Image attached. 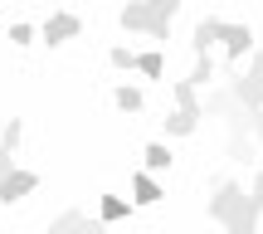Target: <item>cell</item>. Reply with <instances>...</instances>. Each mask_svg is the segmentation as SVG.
<instances>
[{
    "instance_id": "1",
    "label": "cell",
    "mask_w": 263,
    "mask_h": 234,
    "mask_svg": "<svg viewBox=\"0 0 263 234\" xmlns=\"http://www.w3.org/2000/svg\"><path fill=\"white\" fill-rule=\"evenodd\" d=\"M180 0H127L122 5V29L132 34H151V39H166L171 34V15H176Z\"/></svg>"
},
{
    "instance_id": "2",
    "label": "cell",
    "mask_w": 263,
    "mask_h": 234,
    "mask_svg": "<svg viewBox=\"0 0 263 234\" xmlns=\"http://www.w3.org/2000/svg\"><path fill=\"white\" fill-rule=\"evenodd\" d=\"M210 220L234 234H244V186L239 181H219L215 195H210Z\"/></svg>"
},
{
    "instance_id": "3",
    "label": "cell",
    "mask_w": 263,
    "mask_h": 234,
    "mask_svg": "<svg viewBox=\"0 0 263 234\" xmlns=\"http://www.w3.org/2000/svg\"><path fill=\"white\" fill-rule=\"evenodd\" d=\"M229 98L239 107H263V54L249 59V74L229 78Z\"/></svg>"
},
{
    "instance_id": "4",
    "label": "cell",
    "mask_w": 263,
    "mask_h": 234,
    "mask_svg": "<svg viewBox=\"0 0 263 234\" xmlns=\"http://www.w3.org/2000/svg\"><path fill=\"white\" fill-rule=\"evenodd\" d=\"M34 186H39L34 171H15V166H10L5 176H0V205H15V200H25Z\"/></svg>"
},
{
    "instance_id": "5",
    "label": "cell",
    "mask_w": 263,
    "mask_h": 234,
    "mask_svg": "<svg viewBox=\"0 0 263 234\" xmlns=\"http://www.w3.org/2000/svg\"><path fill=\"white\" fill-rule=\"evenodd\" d=\"M39 34H44V44H64V39H78V34H83V20L54 10V15L44 20V29H39Z\"/></svg>"
},
{
    "instance_id": "6",
    "label": "cell",
    "mask_w": 263,
    "mask_h": 234,
    "mask_svg": "<svg viewBox=\"0 0 263 234\" xmlns=\"http://www.w3.org/2000/svg\"><path fill=\"white\" fill-rule=\"evenodd\" d=\"M219 44H224L229 59H244L249 49H254V29H249V25H224V29H219Z\"/></svg>"
},
{
    "instance_id": "7",
    "label": "cell",
    "mask_w": 263,
    "mask_h": 234,
    "mask_svg": "<svg viewBox=\"0 0 263 234\" xmlns=\"http://www.w3.org/2000/svg\"><path fill=\"white\" fill-rule=\"evenodd\" d=\"M263 220V171L254 176V190H244V234H254Z\"/></svg>"
},
{
    "instance_id": "8",
    "label": "cell",
    "mask_w": 263,
    "mask_h": 234,
    "mask_svg": "<svg viewBox=\"0 0 263 234\" xmlns=\"http://www.w3.org/2000/svg\"><path fill=\"white\" fill-rule=\"evenodd\" d=\"M200 117H205L200 107H176V113L166 117V132H171V137H190V132L200 127Z\"/></svg>"
},
{
    "instance_id": "9",
    "label": "cell",
    "mask_w": 263,
    "mask_h": 234,
    "mask_svg": "<svg viewBox=\"0 0 263 234\" xmlns=\"http://www.w3.org/2000/svg\"><path fill=\"white\" fill-rule=\"evenodd\" d=\"M219 29H224V20H215V15H205L195 25V39H190V49H195V54H205L210 44H219Z\"/></svg>"
},
{
    "instance_id": "10",
    "label": "cell",
    "mask_w": 263,
    "mask_h": 234,
    "mask_svg": "<svg viewBox=\"0 0 263 234\" xmlns=\"http://www.w3.org/2000/svg\"><path fill=\"white\" fill-rule=\"evenodd\" d=\"M132 190H137V195H132L137 205H156L161 200V186L151 181V171H137V176H132Z\"/></svg>"
},
{
    "instance_id": "11",
    "label": "cell",
    "mask_w": 263,
    "mask_h": 234,
    "mask_svg": "<svg viewBox=\"0 0 263 234\" xmlns=\"http://www.w3.org/2000/svg\"><path fill=\"white\" fill-rule=\"evenodd\" d=\"M112 103L122 107V113H141V107H146V98H141V88H132V83H122L112 93Z\"/></svg>"
},
{
    "instance_id": "12",
    "label": "cell",
    "mask_w": 263,
    "mask_h": 234,
    "mask_svg": "<svg viewBox=\"0 0 263 234\" xmlns=\"http://www.w3.org/2000/svg\"><path fill=\"white\" fill-rule=\"evenodd\" d=\"M190 83H195V88H210V83H215V59H210V49H205V54H195V74H190Z\"/></svg>"
},
{
    "instance_id": "13",
    "label": "cell",
    "mask_w": 263,
    "mask_h": 234,
    "mask_svg": "<svg viewBox=\"0 0 263 234\" xmlns=\"http://www.w3.org/2000/svg\"><path fill=\"white\" fill-rule=\"evenodd\" d=\"M141 156H146V171H166L171 161H176V156H171V147H166V141H151V147L141 151Z\"/></svg>"
},
{
    "instance_id": "14",
    "label": "cell",
    "mask_w": 263,
    "mask_h": 234,
    "mask_svg": "<svg viewBox=\"0 0 263 234\" xmlns=\"http://www.w3.org/2000/svg\"><path fill=\"white\" fill-rule=\"evenodd\" d=\"M93 220H88V210H64V215L49 220V229H88Z\"/></svg>"
},
{
    "instance_id": "15",
    "label": "cell",
    "mask_w": 263,
    "mask_h": 234,
    "mask_svg": "<svg viewBox=\"0 0 263 234\" xmlns=\"http://www.w3.org/2000/svg\"><path fill=\"white\" fill-rule=\"evenodd\" d=\"M127 200H117V195H103V200H98V220H107V225H112V220H122L127 215Z\"/></svg>"
},
{
    "instance_id": "16",
    "label": "cell",
    "mask_w": 263,
    "mask_h": 234,
    "mask_svg": "<svg viewBox=\"0 0 263 234\" xmlns=\"http://www.w3.org/2000/svg\"><path fill=\"white\" fill-rule=\"evenodd\" d=\"M132 68H137V74H146V78H161V74H166V64H161V54H156V49L137 54V64H132Z\"/></svg>"
},
{
    "instance_id": "17",
    "label": "cell",
    "mask_w": 263,
    "mask_h": 234,
    "mask_svg": "<svg viewBox=\"0 0 263 234\" xmlns=\"http://www.w3.org/2000/svg\"><path fill=\"white\" fill-rule=\"evenodd\" d=\"M20 137H25V127H20V117H10V122H5V137H0V147L15 151V147H20Z\"/></svg>"
},
{
    "instance_id": "18",
    "label": "cell",
    "mask_w": 263,
    "mask_h": 234,
    "mask_svg": "<svg viewBox=\"0 0 263 234\" xmlns=\"http://www.w3.org/2000/svg\"><path fill=\"white\" fill-rule=\"evenodd\" d=\"M244 117H249V137L263 141V107H244Z\"/></svg>"
},
{
    "instance_id": "19",
    "label": "cell",
    "mask_w": 263,
    "mask_h": 234,
    "mask_svg": "<svg viewBox=\"0 0 263 234\" xmlns=\"http://www.w3.org/2000/svg\"><path fill=\"white\" fill-rule=\"evenodd\" d=\"M107 59H112V68H132V64H137V54H132L127 44H117V49H112Z\"/></svg>"
},
{
    "instance_id": "20",
    "label": "cell",
    "mask_w": 263,
    "mask_h": 234,
    "mask_svg": "<svg viewBox=\"0 0 263 234\" xmlns=\"http://www.w3.org/2000/svg\"><path fill=\"white\" fill-rule=\"evenodd\" d=\"M10 39H15V44H29V39H34V25H25V20L10 25Z\"/></svg>"
},
{
    "instance_id": "21",
    "label": "cell",
    "mask_w": 263,
    "mask_h": 234,
    "mask_svg": "<svg viewBox=\"0 0 263 234\" xmlns=\"http://www.w3.org/2000/svg\"><path fill=\"white\" fill-rule=\"evenodd\" d=\"M10 166H15V151H5V147H0V176H5Z\"/></svg>"
}]
</instances>
